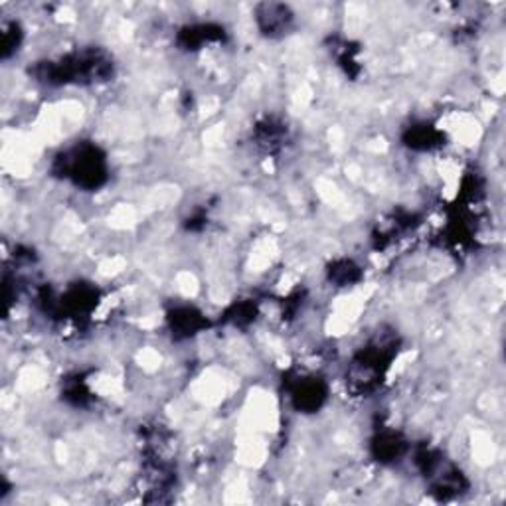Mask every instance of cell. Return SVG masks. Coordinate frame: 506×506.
Segmentation results:
<instances>
[{
	"mask_svg": "<svg viewBox=\"0 0 506 506\" xmlns=\"http://www.w3.org/2000/svg\"><path fill=\"white\" fill-rule=\"evenodd\" d=\"M65 177H72L76 184L83 188H97L105 182V161L97 149L83 147L74 152L72 158H65Z\"/></svg>",
	"mask_w": 506,
	"mask_h": 506,
	"instance_id": "obj_1",
	"label": "cell"
},
{
	"mask_svg": "<svg viewBox=\"0 0 506 506\" xmlns=\"http://www.w3.org/2000/svg\"><path fill=\"white\" fill-rule=\"evenodd\" d=\"M295 400H297L299 407L316 409L318 405L323 404V400H325V388L318 382H307V384L297 388Z\"/></svg>",
	"mask_w": 506,
	"mask_h": 506,
	"instance_id": "obj_2",
	"label": "cell"
},
{
	"mask_svg": "<svg viewBox=\"0 0 506 506\" xmlns=\"http://www.w3.org/2000/svg\"><path fill=\"white\" fill-rule=\"evenodd\" d=\"M404 449V443L398 439L395 433H386L378 439V457L382 461H392L395 457H400Z\"/></svg>",
	"mask_w": 506,
	"mask_h": 506,
	"instance_id": "obj_3",
	"label": "cell"
},
{
	"mask_svg": "<svg viewBox=\"0 0 506 506\" xmlns=\"http://www.w3.org/2000/svg\"><path fill=\"white\" fill-rule=\"evenodd\" d=\"M411 147H421V149H431L433 142H437V133L430 129V126H419V129H414L411 131Z\"/></svg>",
	"mask_w": 506,
	"mask_h": 506,
	"instance_id": "obj_4",
	"label": "cell"
}]
</instances>
